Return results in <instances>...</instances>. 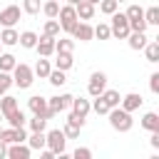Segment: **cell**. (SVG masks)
<instances>
[{"label": "cell", "mask_w": 159, "mask_h": 159, "mask_svg": "<svg viewBox=\"0 0 159 159\" xmlns=\"http://www.w3.org/2000/svg\"><path fill=\"white\" fill-rule=\"evenodd\" d=\"M109 124H112V129H117V132H129L132 124H134L132 112H127L122 104H119V107H112V109H109Z\"/></svg>", "instance_id": "6da1fadb"}, {"label": "cell", "mask_w": 159, "mask_h": 159, "mask_svg": "<svg viewBox=\"0 0 159 159\" xmlns=\"http://www.w3.org/2000/svg\"><path fill=\"white\" fill-rule=\"evenodd\" d=\"M12 80H15V84H17L20 89H27V87H32V82H35V70H32L30 65L20 62V65H15V70H12Z\"/></svg>", "instance_id": "7a4b0ae2"}, {"label": "cell", "mask_w": 159, "mask_h": 159, "mask_svg": "<svg viewBox=\"0 0 159 159\" xmlns=\"http://www.w3.org/2000/svg\"><path fill=\"white\" fill-rule=\"evenodd\" d=\"M57 17H60V25H62V30L72 35V30L77 27V20H80V15H77V7L67 2V5H62V7H60V15H57Z\"/></svg>", "instance_id": "3957f363"}, {"label": "cell", "mask_w": 159, "mask_h": 159, "mask_svg": "<svg viewBox=\"0 0 159 159\" xmlns=\"http://www.w3.org/2000/svg\"><path fill=\"white\" fill-rule=\"evenodd\" d=\"M112 35H114L117 40H127V37L132 35L127 12H114V15H112Z\"/></svg>", "instance_id": "277c9868"}, {"label": "cell", "mask_w": 159, "mask_h": 159, "mask_svg": "<svg viewBox=\"0 0 159 159\" xmlns=\"http://www.w3.org/2000/svg\"><path fill=\"white\" fill-rule=\"evenodd\" d=\"M27 107H30L32 114H42L45 119H52V117H55V112L50 109V102H47L45 97H40V94H32V97L27 99Z\"/></svg>", "instance_id": "5b68a950"}, {"label": "cell", "mask_w": 159, "mask_h": 159, "mask_svg": "<svg viewBox=\"0 0 159 159\" xmlns=\"http://www.w3.org/2000/svg\"><path fill=\"white\" fill-rule=\"evenodd\" d=\"M65 144H67L65 129H52V132H47V147H50L55 154H65Z\"/></svg>", "instance_id": "8992f818"}, {"label": "cell", "mask_w": 159, "mask_h": 159, "mask_svg": "<svg viewBox=\"0 0 159 159\" xmlns=\"http://www.w3.org/2000/svg\"><path fill=\"white\" fill-rule=\"evenodd\" d=\"M104 89H107V75H104V72H92L89 84H87V92H89L92 97H99Z\"/></svg>", "instance_id": "52a82bcc"}, {"label": "cell", "mask_w": 159, "mask_h": 159, "mask_svg": "<svg viewBox=\"0 0 159 159\" xmlns=\"http://www.w3.org/2000/svg\"><path fill=\"white\" fill-rule=\"evenodd\" d=\"M20 20V7L17 5H7L0 10V25L2 27H15V22Z\"/></svg>", "instance_id": "ba28073f"}, {"label": "cell", "mask_w": 159, "mask_h": 159, "mask_svg": "<svg viewBox=\"0 0 159 159\" xmlns=\"http://www.w3.org/2000/svg\"><path fill=\"white\" fill-rule=\"evenodd\" d=\"M55 45H57V40H55L52 35H45V32H42V37L37 40V47H35V50H37L40 57H50V55H55Z\"/></svg>", "instance_id": "9c48e42d"}, {"label": "cell", "mask_w": 159, "mask_h": 159, "mask_svg": "<svg viewBox=\"0 0 159 159\" xmlns=\"http://www.w3.org/2000/svg\"><path fill=\"white\" fill-rule=\"evenodd\" d=\"M72 37L80 40V42H89V40L94 37V27H92L87 20H82V22H77V27L72 30Z\"/></svg>", "instance_id": "30bf717a"}, {"label": "cell", "mask_w": 159, "mask_h": 159, "mask_svg": "<svg viewBox=\"0 0 159 159\" xmlns=\"http://www.w3.org/2000/svg\"><path fill=\"white\" fill-rule=\"evenodd\" d=\"M72 94H57V97H50L47 102H50V109L55 112V114H60V112H65V109H70L72 107Z\"/></svg>", "instance_id": "8fae6325"}, {"label": "cell", "mask_w": 159, "mask_h": 159, "mask_svg": "<svg viewBox=\"0 0 159 159\" xmlns=\"http://www.w3.org/2000/svg\"><path fill=\"white\" fill-rule=\"evenodd\" d=\"M30 152H32V147L25 144V142H15V144L7 147V157L10 159H30Z\"/></svg>", "instance_id": "7c38bea8"}, {"label": "cell", "mask_w": 159, "mask_h": 159, "mask_svg": "<svg viewBox=\"0 0 159 159\" xmlns=\"http://www.w3.org/2000/svg\"><path fill=\"white\" fill-rule=\"evenodd\" d=\"M142 94H137V92H129V94H124L122 97V107L127 109V112H134V109H139L142 107Z\"/></svg>", "instance_id": "4fadbf2b"}, {"label": "cell", "mask_w": 159, "mask_h": 159, "mask_svg": "<svg viewBox=\"0 0 159 159\" xmlns=\"http://www.w3.org/2000/svg\"><path fill=\"white\" fill-rule=\"evenodd\" d=\"M89 109H92L89 99H84V97H75V99H72V112H75V114H80V117H84V119H87Z\"/></svg>", "instance_id": "5bb4252c"}, {"label": "cell", "mask_w": 159, "mask_h": 159, "mask_svg": "<svg viewBox=\"0 0 159 159\" xmlns=\"http://www.w3.org/2000/svg\"><path fill=\"white\" fill-rule=\"evenodd\" d=\"M0 40H2V45L12 47V45H17V42H20V32H17L15 27H2V32H0Z\"/></svg>", "instance_id": "9a60e30c"}, {"label": "cell", "mask_w": 159, "mask_h": 159, "mask_svg": "<svg viewBox=\"0 0 159 159\" xmlns=\"http://www.w3.org/2000/svg\"><path fill=\"white\" fill-rule=\"evenodd\" d=\"M37 32H32V30H25V32H20V45L25 47V50H35L37 47Z\"/></svg>", "instance_id": "2e32d148"}, {"label": "cell", "mask_w": 159, "mask_h": 159, "mask_svg": "<svg viewBox=\"0 0 159 159\" xmlns=\"http://www.w3.org/2000/svg\"><path fill=\"white\" fill-rule=\"evenodd\" d=\"M27 144H30L32 149H37V152H40V149H45V147H47V134H45V132H32V134L27 137Z\"/></svg>", "instance_id": "e0dca14e"}, {"label": "cell", "mask_w": 159, "mask_h": 159, "mask_svg": "<svg viewBox=\"0 0 159 159\" xmlns=\"http://www.w3.org/2000/svg\"><path fill=\"white\" fill-rule=\"evenodd\" d=\"M55 55H57V60H55V67H57V70H65V72H67V70L75 65L72 52H55Z\"/></svg>", "instance_id": "ac0fdd59"}, {"label": "cell", "mask_w": 159, "mask_h": 159, "mask_svg": "<svg viewBox=\"0 0 159 159\" xmlns=\"http://www.w3.org/2000/svg\"><path fill=\"white\" fill-rule=\"evenodd\" d=\"M0 109H2V114L7 117V114H12V112H15V109H20V107H17V99H15V97L2 94V99H0Z\"/></svg>", "instance_id": "d6986e66"}, {"label": "cell", "mask_w": 159, "mask_h": 159, "mask_svg": "<svg viewBox=\"0 0 159 159\" xmlns=\"http://www.w3.org/2000/svg\"><path fill=\"white\" fill-rule=\"evenodd\" d=\"M142 127H144L147 132H157V129H159V114L147 112V114L142 117Z\"/></svg>", "instance_id": "ffe728a7"}, {"label": "cell", "mask_w": 159, "mask_h": 159, "mask_svg": "<svg viewBox=\"0 0 159 159\" xmlns=\"http://www.w3.org/2000/svg\"><path fill=\"white\" fill-rule=\"evenodd\" d=\"M77 15H80V20H92V17H94V5L87 2V0H82V2L77 5Z\"/></svg>", "instance_id": "44dd1931"}, {"label": "cell", "mask_w": 159, "mask_h": 159, "mask_svg": "<svg viewBox=\"0 0 159 159\" xmlns=\"http://www.w3.org/2000/svg\"><path fill=\"white\" fill-rule=\"evenodd\" d=\"M127 40H129V47L132 50H144L147 47V35L144 32H132Z\"/></svg>", "instance_id": "7402d4cb"}, {"label": "cell", "mask_w": 159, "mask_h": 159, "mask_svg": "<svg viewBox=\"0 0 159 159\" xmlns=\"http://www.w3.org/2000/svg\"><path fill=\"white\" fill-rule=\"evenodd\" d=\"M15 55H10V52H0V70L2 72H12L15 70Z\"/></svg>", "instance_id": "603a6c76"}, {"label": "cell", "mask_w": 159, "mask_h": 159, "mask_svg": "<svg viewBox=\"0 0 159 159\" xmlns=\"http://www.w3.org/2000/svg\"><path fill=\"white\" fill-rule=\"evenodd\" d=\"M50 72H52L50 60H47V57H40L37 65H35V75H37V77H50Z\"/></svg>", "instance_id": "cb8c5ba5"}, {"label": "cell", "mask_w": 159, "mask_h": 159, "mask_svg": "<svg viewBox=\"0 0 159 159\" xmlns=\"http://www.w3.org/2000/svg\"><path fill=\"white\" fill-rule=\"evenodd\" d=\"M144 55H147V62H159V42H147L144 47Z\"/></svg>", "instance_id": "d4e9b609"}, {"label": "cell", "mask_w": 159, "mask_h": 159, "mask_svg": "<svg viewBox=\"0 0 159 159\" xmlns=\"http://www.w3.org/2000/svg\"><path fill=\"white\" fill-rule=\"evenodd\" d=\"M12 84H15L12 75H10V72H2V70H0V97H2V94H7V89H10Z\"/></svg>", "instance_id": "484cf974"}, {"label": "cell", "mask_w": 159, "mask_h": 159, "mask_svg": "<svg viewBox=\"0 0 159 159\" xmlns=\"http://www.w3.org/2000/svg\"><path fill=\"white\" fill-rule=\"evenodd\" d=\"M60 7H62V5H60L57 0H47V2L42 5V12H45L47 17H57V15H60Z\"/></svg>", "instance_id": "4316f807"}, {"label": "cell", "mask_w": 159, "mask_h": 159, "mask_svg": "<svg viewBox=\"0 0 159 159\" xmlns=\"http://www.w3.org/2000/svg\"><path fill=\"white\" fill-rule=\"evenodd\" d=\"M60 30H62V25H60V20H55V17H50L47 22H45V35H52V37H57L60 35Z\"/></svg>", "instance_id": "83f0119b"}, {"label": "cell", "mask_w": 159, "mask_h": 159, "mask_svg": "<svg viewBox=\"0 0 159 159\" xmlns=\"http://www.w3.org/2000/svg\"><path fill=\"white\" fill-rule=\"evenodd\" d=\"M102 97L107 99V104H109V107H119V104H122V97H119V92H117V89H104V92H102Z\"/></svg>", "instance_id": "f1b7e54d"}, {"label": "cell", "mask_w": 159, "mask_h": 159, "mask_svg": "<svg viewBox=\"0 0 159 159\" xmlns=\"http://www.w3.org/2000/svg\"><path fill=\"white\" fill-rule=\"evenodd\" d=\"M92 109H94L97 114H109V109H112V107H109V104H107V99L99 94V97H94V102H92Z\"/></svg>", "instance_id": "f546056e"}, {"label": "cell", "mask_w": 159, "mask_h": 159, "mask_svg": "<svg viewBox=\"0 0 159 159\" xmlns=\"http://www.w3.org/2000/svg\"><path fill=\"white\" fill-rule=\"evenodd\" d=\"M94 37H99V40H109V37H112V25L99 22V25L94 27Z\"/></svg>", "instance_id": "4dcf8cb0"}, {"label": "cell", "mask_w": 159, "mask_h": 159, "mask_svg": "<svg viewBox=\"0 0 159 159\" xmlns=\"http://www.w3.org/2000/svg\"><path fill=\"white\" fill-rule=\"evenodd\" d=\"M72 50H75V40H70V37H60L55 45V52H72Z\"/></svg>", "instance_id": "1f68e13d"}, {"label": "cell", "mask_w": 159, "mask_h": 159, "mask_svg": "<svg viewBox=\"0 0 159 159\" xmlns=\"http://www.w3.org/2000/svg\"><path fill=\"white\" fill-rule=\"evenodd\" d=\"M5 119L10 122V127H25V114H22V109H15V112L7 114Z\"/></svg>", "instance_id": "d6a6232c"}, {"label": "cell", "mask_w": 159, "mask_h": 159, "mask_svg": "<svg viewBox=\"0 0 159 159\" xmlns=\"http://www.w3.org/2000/svg\"><path fill=\"white\" fill-rule=\"evenodd\" d=\"M45 127H47V119H45L42 114H32V119H30V129H32V132H45Z\"/></svg>", "instance_id": "836d02e7"}, {"label": "cell", "mask_w": 159, "mask_h": 159, "mask_svg": "<svg viewBox=\"0 0 159 159\" xmlns=\"http://www.w3.org/2000/svg\"><path fill=\"white\" fill-rule=\"evenodd\" d=\"M47 80H50V84H55V87H60V84H65V82H67V77H65V70H52Z\"/></svg>", "instance_id": "e575fe53"}, {"label": "cell", "mask_w": 159, "mask_h": 159, "mask_svg": "<svg viewBox=\"0 0 159 159\" xmlns=\"http://www.w3.org/2000/svg\"><path fill=\"white\" fill-rule=\"evenodd\" d=\"M144 17H147V22H149V25H159V5L147 7V10H144Z\"/></svg>", "instance_id": "d590c367"}, {"label": "cell", "mask_w": 159, "mask_h": 159, "mask_svg": "<svg viewBox=\"0 0 159 159\" xmlns=\"http://www.w3.org/2000/svg\"><path fill=\"white\" fill-rule=\"evenodd\" d=\"M22 10L27 15H37L42 10V5H40V0H22Z\"/></svg>", "instance_id": "8d00e7d4"}, {"label": "cell", "mask_w": 159, "mask_h": 159, "mask_svg": "<svg viewBox=\"0 0 159 159\" xmlns=\"http://www.w3.org/2000/svg\"><path fill=\"white\" fill-rule=\"evenodd\" d=\"M117 7H119V2H117V0H102V2H99V10H102L104 15H114V12H117Z\"/></svg>", "instance_id": "74e56055"}, {"label": "cell", "mask_w": 159, "mask_h": 159, "mask_svg": "<svg viewBox=\"0 0 159 159\" xmlns=\"http://www.w3.org/2000/svg\"><path fill=\"white\" fill-rule=\"evenodd\" d=\"M62 129H65L67 139H77V137H80V129H82V127H80V124H75V122H67V124H65Z\"/></svg>", "instance_id": "f35d334b"}, {"label": "cell", "mask_w": 159, "mask_h": 159, "mask_svg": "<svg viewBox=\"0 0 159 159\" xmlns=\"http://www.w3.org/2000/svg\"><path fill=\"white\" fill-rule=\"evenodd\" d=\"M127 17H129V20H142V17H144V10H142L139 5H129V7H127Z\"/></svg>", "instance_id": "ab89813d"}, {"label": "cell", "mask_w": 159, "mask_h": 159, "mask_svg": "<svg viewBox=\"0 0 159 159\" xmlns=\"http://www.w3.org/2000/svg\"><path fill=\"white\" fill-rule=\"evenodd\" d=\"M147 17H142V20H129V27H132V32H147Z\"/></svg>", "instance_id": "60d3db41"}, {"label": "cell", "mask_w": 159, "mask_h": 159, "mask_svg": "<svg viewBox=\"0 0 159 159\" xmlns=\"http://www.w3.org/2000/svg\"><path fill=\"white\" fill-rule=\"evenodd\" d=\"M92 157V149H87V147H77L75 149V159H89Z\"/></svg>", "instance_id": "b9f144b4"}, {"label": "cell", "mask_w": 159, "mask_h": 159, "mask_svg": "<svg viewBox=\"0 0 159 159\" xmlns=\"http://www.w3.org/2000/svg\"><path fill=\"white\" fill-rule=\"evenodd\" d=\"M149 89H152L154 94H159V72H154V75L149 77Z\"/></svg>", "instance_id": "7bdbcfd3"}, {"label": "cell", "mask_w": 159, "mask_h": 159, "mask_svg": "<svg viewBox=\"0 0 159 159\" xmlns=\"http://www.w3.org/2000/svg\"><path fill=\"white\" fill-rule=\"evenodd\" d=\"M67 122H75V124H80V127H84V117H80V114H75V112H70V117H67Z\"/></svg>", "instance_id": "ee69618b"}, {"label": "cell", "mask_w": 159, "mask_h": 159, "mask_svg": "<svg viewBox=\"0 0 159 159\" xmlns=\"http://www.w3.org/2000/svg\"><path fill=\"white\" fill-rule=\"evenodd\" d=\"M149 144H152L154 149H159V132H152V137H149Z\"/></svg>", "instance_id": "f6af8a7d"}, {"label": "cell", "mask_w": 159, "mask_h": 159, "mask_svg": "<svg viewBox=\"0 0 159 159\" xmlns=\"http://www.w3.org/2000/svg\"><path fill=\"white\" fill-rule=\"evenodd\" d=\"M2 157H7V142L0 139V159H2Z\"/></svg>", "instance_id": "bcb514c9"}, {"label": "cell", "mask_w": 159, "mask_h": 159, "mask_svg": "<svg viewBox=\"0 0 159 159\" xmlns=\"http://www.w3.org/2000/svg\"><path fill=\"white\" fill-rule=\"evenodd\" d=\"M67 2H70V5H75V7H77V5H80V2H82V0H67Z\"/></svg>", "instance_id": "7dc6e473"}, {"label": "cell", "mask_w": 159, "mask_h": 159, "mask_svg": "<svg viewBox=\"0 0 159 159\" xmlns=\"http://www.w3.org/2000/svg\"><path fill=\"white\" fill-rule=\"evenodd\" d=\"M87 2H92V5H99V2H102V0H87Z\"/></svg>", "instance_id": "c3c4849f"}, {"label": "cell", "mask_w": 159, "mask_h": 159, "mask_svg": "<svg viewBox=\"0 0 159 159\" xmlns=\"http://www.w3.org/2000/svg\"><path fill=\"white\" fill-rule=\"evenodd\" d=\"M2 119H5V114H2V109H0V122H2Z\"/></svg>", "instance_id": "681fc988"}, {"label": "cell", "mask_w": 159, "mask_h": 159, "mask_svg": "<svg viewBox=\"0 0 159 159\" xmlns=\"http://www.w3.org/2000/svg\"><path fill=\"white\" fill-rule=\"evenodd\" d=\"M0 137H2V127H0Z\"/></svg>", "instance_id": "f907efd6"}, {"label": "cell", "mask_w": 159, "mask_h": 159, "mask_svg": "<svg viewBox=\"0 0 159 159\" xmlns=\"http://www.w3.org/2000/svg\"><path fill=\"white\" fill-rule=\"evenodd\" d=\"M154 40H157V42H159V35H157V37H154Z\"/></svg>", "instance_id": "816d5d0a"}, {"label": "cell", "mask_w": 159, "mask_h": 159, "mask_svg": "<svg viewBox=\"0 0 159 159\" xmlns=\"http://www.w3.org/2000/svg\"><path fill=\"white\" fill-rule=\"evenodd\" d=\"M117 2H124V0H117Z\"/></svg>", "instance_id": "f5cc1de1"}, {"label": "cell", "mask_w": 159, "mask_h": 159, "mask_svg": "<svg viewBox=\"0 0 159 159\" xmlns=\"http://www.w3.org/2000/svg\"><path fill=\"white\" fill-rule=\"evenodd\" d=\"M0 47H2V40H0Z\"/></svg>", "instance_id": "db71d44e"}, {"label": "cell", "mask_w": 159, "mask_h": 159, "mask_svg": "<svg viewBox=\"0 0 159 159\" xmlns=\"http://www.w3.org/2000/svg\"><path fill=\"white\" fill-rule=\"evenodd\" d=\"M57 2H60V0H57Z\"/></svg>", "instance_id": "11a10c76"}, {"label": "cell", "mask_w": 159, "mask_h": 159, "mask_svg": "<svg viewBox=\"0 0 159 159\" xmlns=\"http://www.w3.org/2000/svg\"><path fill=\"white\" fill-rule=\"evenodd\" d=\"M157 132H159V129H157Z\"/></svg>", "instance_id": "9f6ffc18"}, {"label": "cell", "mask_w": 159, "mask_h": 159, "mask_svg": "<svg viewBox=\"0 0 159 159\" xmlns=\"http://www.w3.org/2000/svg\"><path fill=\"white\" fill-rule=\"evenodd\" d=\"M157 27H159V25H157Z\"/></svg>", "instance_id": "6f0895ef"}]
</instances>
